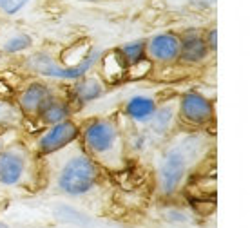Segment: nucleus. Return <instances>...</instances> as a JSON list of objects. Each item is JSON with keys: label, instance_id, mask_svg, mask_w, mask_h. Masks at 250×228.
<instances>
[{"label": "nucleus", "instance_id": "9d476101", "mask_svg": "<svg viewBox=\"0 0 250 228\" xmlns=\"http://www.w3.org/2000/svg\"><path fill=\"white\" fill-rule=\"evenodd\" d=\"M212 55L205 43L201 29H187L180 35V56L178 63L183 65H201Z\"/></svg>", "mask_w": 250, "mask_h": 228}, {"label": "nucleus", "instance_id": "39448f33", "mask_svg": "<svg viewBox=\"0 0 250 228\" xmlns=\"http://www.w3.org/2000/svg\"><path fill=\"white\" fill-rule=\"evenodd\" d=\"M33 176L31 152L22 145H7L0 148V185H27Z\"/></svg>", "mask_w": 250, "mask_h": 228}, {"label": "nucleus", "instance_id": "20e7f679", "mask_svg": "<svg viewBox=\"0 0 250 228\" xmlns=\"http://www.w3.org/2000/svg\"><path fill=\"white\" fill-rule=\"evenodd\" d=\"M102 56L100 49H91L87 56L82 60L80 63H76L73 67H65L60 62H57L55 56H51L49 53H33L24 60V69L27 73L42 76V78H53V80H63V82H75L82 76H85L98 65V60Z\"/></svg>", "mask_w": 250, "mask_h": 228}, {"label": "nucleus", "instance_id": "4468645a", "mask_svg": "<svg viewBox=\"0 0 250 228\" xmlns=\"http://www.w3.org/2000/svg\"><path fill=\"white\" fill-rule=\"evenodd\" d=\"M158 107L156 98L147 96V94H134L125 102L124 105V114L127 116L129 122H132L138 127H145L152 118L154 111Z\"/></svg>", "mask_w": 250, "mask_h": 228}, {"label": "nucleus", "instance_id": "7ed1b4c3", "mask_svg": "<svg viewBox=\"0 0 250 228\" xmlns=\"http://www.w3.org/2000/svg\"><path fill=\"white\" fill-rule=\"evenodd\" d=\"M102 174L104 168L80 147L76 152L69 154L62 161V165L58 166L55 183L58 190L65 196L82 197L91 194L100 185Z\"/></svg>", "mask_w": 250, "mask_h": 228}, {"label": "nucleus", "instance_id": "ddd939ff", "mask_svg": "<svg viewBox=\"0 0 250 228\" xmlns=\"http://www.w3.org/2000/svg\"><path fill=\"white\" fill-rule=\"evenodd\" d=\"M75 112V107L71 105L69 98L65 94H53L38 112L37 122L44 125V127H49V125L60 124V122H65L73 116Z\"/></svg>", "mask_w": 250, "mask_h": 228}, {"label": "nucleus", "instance_id": "6e6552de", "mask_svg": "<svg viewBox=\"0 0 250 228\" xmlns=\"http://www.w3.org/2000/svg\"><path fill=\"white\" fill-rule=\"evenodd\" d=\"M145 56L150 63L172 65L180 56V35L172 31L156 33L145 40Z\"/></svg>", "mask_w": 250, "mask_h": 228}, {"label": "nucleus", "instance_id": "f8f14e48", "mask_svg": "<svg viewBox=\"0 0 250 228\" xmlns=\"http://www.w3.org/2000/svg\"><path fill=\"white\" fill-rule=\"evenodd\" d=\"M176 124H178L176 102L174 104H172V102H165V104H160V102H158L156 111H154L152 118L149 120V124L145 125V130L158 142V140L170 138Z\"/></svg>", "mask_w": 250, "mask_h": 228}, {"label": "nucleus", "instance_id": "dca6fc26", "mask_svg": "<svg viewBox=\"0 0 250 228\" xmlns=\"http://www.w3.org/2000/svg\"><path fill=\"white\" fill-rule=\"evenodd\" d=\"M33 47V38L31 35L27 33H19V35H13L2 43L0 51L6 53V55H20V53H25L27 49Z\"/></svg>", "mask_w": 250, "mask_h": 228}, {"label": "nucleus", "instance_id": "a211bd4d", "mask_svg": "<svg viewBox=\"0 0 250 228\" xmlns=\"http://www.w3.org/2000/svg\"><path fill=\"white\" fill-rule=\"evenodd\" d=\"M27 4H29V0H0V13L13 17L22 11Z\"/></svg>", "mask_w": 250, "mask_h": 228}, {"label": "nucleus", "instance_id": "f257e3e1", "mask_svg": "<svg viewBox=\"0 0 250 228\" xmlns=\"http://www.w3.org/2000/svg\"><path fill=\"white\" fill-rule=\"evenodd\" d=\"M210 150V138L201 130L170 136L156 161V188L160 196L174 197L201 165Z\"/></svg>", "mask_w": 250, "mask_h": 228}, {"label": "nucleus", "instance_id": "9b49d317", "mask_svg": "<svg viewBox=\"0 0 250 228\" xmlns=\"http://www.w3.org/2000/svg\"><path fill=\"white\" fill-rule=\"evenodd\" d=\"M107 91V85L104 83L100 76H93V74H85L78 80L73 82V85L69 87L67 96L71 105L78 109V107H83V105L91 104V102H96L98 98H102Z\"/></svg>", "mask_w": 250, "mask_h": 228}, {"label": "nucleus", "instance_id": "aec40b11", "mask_svg": "<svg viewBox=\"0 0 250 228\" xmlns=\"http://www.w3.org/2000/svg\"><path fill=\"white\" fill-rule=\"evenodd\" d=\"M0 228H9V225H6L4 221H0Z\"/></svg>", "mask_w": 250, "mask_h": 228}, {"label": "nucleus", "instance_id": "2eb2a0df", "mask_svg": "<svg viewBox=\"0 0 250 228\" xmlns=\"http://www.w3.org/2000/svg\"><path fill=\"white\" fill-rule=\"evenodd\" d=\"M118 55L122 56V60L127 67H131V65H136V63L144 62L145 58V40L144 38H140V40H132V42H127L124 45H120L118 49Z\"/></svg>", "mask_w": 250, "mask_h": 228}, {"label": "nucleus", "instance_id": "f3484780", "mask_svg": "<svg viewBox=\"0 0 250 228\" xmlns=\"http://www.w3.org/2000/svg\"><path fill=\"white\" fill-rule=\"evenodd\" d=\"M20 120H22V114L19 112L17 105L9 102V100L0 98V129L17 125Z\"/></svg>", "mask_w": 250, "mask_h": 228}, {"label": "nucleus", "instance_id": "1a4fd4ad", "mask_svg": "<svg viewBox=\"0 0 250 228\" xmlns=\"http://www.w3.org/2000/svg\"><path fill=\"white\" fill-rule=\"evenodd\" d=\"M55 94L53 87L45 82H31L22 89L15 100V105L22 118H29V120H37L38 112L42 109V105L47 102Z\"/></svg>", "mask_w": 250, "mask_h": 228}, {"label": "nucleus", "instance_id": "423d86ee", "mask_svg": "<svg viewBox=\"0 0 250 228\" xmlns=\"http://www.w3.org/2000/svg\"><path fill=\"white\" fill-rule=\"evenodd\" d=\"M176 109H178V122L194 130L205 129L207 125L212 124L216 116L214 102L200 91L183 93L176 102Z\"/></svg>", "mask_w": 250, "mask_h": 228}, {"label": "nucleus", "instance_id": "412c9836", "mask_svg": "<svg viewBox=\"0 0 250 228\" xmlns=\"http://www.w3.org/2000/svg\"><path fill=\"white\" fill-rule=\"evenodd\" d=\"M87 2H102V0H87Z\"/></svg>", "mask_w": 250, "mask_h": 228}, {"label": "nucleus", "instance_id": "6ab92c4d", "mask_svg": "<svg viewBox=\"0 0 250 228\" xmlns=\"http://www.w3.org/2000/svg\"><path fill=\"white\" fill-rule=\"evenodd\" d=\"M203 38H205V43H207V47H208V51H210V53H216V49H218V29H216V27H210V29L203 31Z\"/></svg>", "mask_w": 250, "mask_h": 228}, {"label": "nucleus", "instance_id": "0eeeda50", "mask_svg": "<svg viewBox=\"0 0 250 228\" xmlns=\"http://www.w3.org/2000/svg\"><path fill=\"white\" fill-rule=\"evenodd\" d=\"M78 138H80V125L73 118H69L65 122L45 127V130L35 142V150L38 158H47L78 143Z\"/></svg>", "mask_w": 250, "mask_h": 228}, {"label": "nucleus", "instance_id": "f03ea898", "mask_svg": "<svg viewBox=\"0 0 250 228\" xmlns=\"http://www.w3.org/2000/svg\"><path fill=\"white\" fill-rule=\"evenodd\" d=\"M80 147L102 168H120L125 163V136L111 118H93L80 127Z\"/></svg>", "mask_w": 250, "mask_h": 228}]
</instances>
